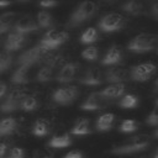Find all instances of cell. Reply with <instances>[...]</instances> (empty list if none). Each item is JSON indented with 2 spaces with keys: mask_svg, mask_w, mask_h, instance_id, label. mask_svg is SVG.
Listing matches in <instances>:
<instances>
[{
  "mask_svg": "<svg viewBox=\"0 0 158 158\" xmlns=\"http://www.w3.org/2000/svg\"><path fill=\"white\" fill-rule=\"evenodd\" d=\"M30 68L28 65H19L17 69L11 75V81L14 84H26L30 81Z\"/></svg>",
  "mask_w": 158,
  "mask_h": 158,
  "instance_id": "d6986e66",
  "label": "cell"
},
{
  "mask_svg": "<svg viewBox=\"0 0 158 158\" xmlns=\"http://www.w3.org/2000/svg\"><path fill=\"white\" fill-rule=\"evenodd\" d=\"M7 153V144L4 142H0V158H5Z\"/></svg>",
  "mask_w": 158,
  "mask_h": 158,
  "instance_id": "74e56055",
  "label": "cell"
},
{
  "mask_svg": "<svg viewBox=\"0 0 158 158\" xmlns=\"http://www.w3.org/2000/svg\"><path fill=\"white\" fill-rule=\"evenodd\" d=\"M57 5H58V2H57V1H52V0H46V1H41V2H40V6L43 7L44 10H46V9L54 7V6H57Z\"/></svg>",
  "mask_w": 158,
  "mask_h": 158,
  "instance_id": "d590c367",
  "label": "cell"
},
{
  "mask_svg": "<svg viewBox=\"0 0 158 158\" xmlns=\"http://www.w3.org/2000/svg\"><path fill=\"white\" fill-rule=\"evenodd\" d=\"M49 52L48 49H46L43 46H41L40 43L30 49H26L25 52H22L19 58H17V63L19 65H28V67H32L33 64H36L37 62H40L46 53Z\"/></svg>",
  "mask_w": 158,
  "mask_h": 158,
  "instance_id": "3957f363",
  "label": "cell"
},
{
  "mask_svg": "<svg viewBox=\"0 0 158 158\" xmlns=\"http://www.w3.org/2000/svg\"><path fill=\"white\" fill-rule=\"evenodd\" d=\"M151 12H152V15L158 20V1H156V2L152 4V6H151Z\"/></svg>",
  "mask_w": 158,
  "mask_h": 158,
  "instance_id": "f35d334b",
  "label": "cell"
},
{
  "mask_svg": "<svg viewBox=\"0 0 158 158\" xmlns=\"http://www.w3.org/2000/svg\"><path fill=\"white\" fill-rule=\"evenodd\" d=\"M72 133L75 136H84L90 133V127H89V121L86 118H80L75 122V125L72 128Z\"/></svg>",
  "mask_w": 158,
  "mask_h": 158,
  "instance_id": "83f0119b",
  "label": "cell"
},
{
  "mask_svg": "<svg viewBox=\"0 0 158 158\" xmlns=\"http://www.w3.org/2000/svg\"><path fill=\"white\" fill-rule=\"evenodd\" d=\"M126 23V19L120 14H107L102 16L98 23L99 28L102 32H116L120 31Z\"/></svg>",
  "mask_w": 158,
  "mask_h": 158,
  "instance_id": "277c9868",
  "label": "cell"
},
{
  "mask_svg": "<svg viewBox=\"0 0 158 158\" xmlns=\"http://www.w3.org/2000/svg\"><path fill=\"white\" fill-rule=\"evenodd\" d=\"M154 158H158V149H157L156 153H154Z\"/></svg>",
  "mask_w": 158,
  "mask_h": 158,
  "instance_id": "b9f144b4",
  "label": "cell"
},
{
  "mask_svg": "<svg viewBox=\"0 0 158 158\" xmlns=\"http://www.w3.org/2000/svg\"><path fill=\"white\" fill-rule=\"evenodd\" d=\"M37 26L38 28H51L53 27V17L52 15L47 11V10H41L38 14H37Z\"/></svg>",
  "mask_w": 158,
  "mask_h": 158,
  "instance_id": "603a6c76",
  "label": "cell"
},
{
  "mask_svg": "<svg viewBox=\"0 0 158 158\" xmlns=\"http://www.w3.org/2000/svg\"><path fill=\"white\" fill-rule=\"evenodd\" d=\"M79 81L84 85H89V86H96L100 85L102 83V77H101V72L98 68H89L79 79Z\"/></svg>",
  "mask_w": 158,
  "mask_h": 158,
  "instance_id": "5bb4252c",
  "label": "cell"
},
{
  "mask_svg": "<svg viewBox=\"0 0 158 158\" xmlns=\"http://www.w3.org/2000/svg\"><path fill=\"white\" fill-rule=\"evenodd\" d=\"M156 69L157 67L153 63H141L131 68L130 77L135 81L143 83L147 81L149 78H152V75L156 73Z\"/></svg>",
  "mask_w": 158,
  "mask_h": 158,
  "instance_id": "52a82bcc",
  "label": "cell"
},
{
  "mask_svg": "<svg viewBox=\"0 0 158 158\" xmlns=\"http://www.w3.org/2000/svg\"><path fill=\"white\" fill-rule=\"evenodd\" d=\"M148 143H149L148 139L144 137H133L130 142L121 144V146H117V147H114L111 149V153H114V154H131L135 152L143 151L144 148H147Z\"/></svg>",
  "mask_w": 158,
  "mask_h": 158,
  "instance_id": "8992f818",
  "label": "cell"
},
{
  "mask_svg": "<svg viewBox=\"0 0 158 158\" xmlns=\"http://www.w3.org/2000/svg\"><path fill=\"white\" fill-rule=\"evenodd\" d=\"M67 40H68V33L65 31H58L52 28L44 33V36L40 41V44L43 46L46 49L52 51L62 46Z\"/></svg>",
  "mask_w": 158,
  "mask_h": 158,
  "instance_id": "5b68a950",
  "label": "cell"
},
{
  "mask_svg": "<svg viewBox=\"0 0 158 158\" xmlns=\"http://www.w3.org/2000/svg\"><path fill=\"white\" fill-rule=\"evenodd\" d=\"M43 158H47V157H43Z\"/></svg>",
  "mask_w": 158,
  "mask_h": 158,
  "instance_id": "bcb514c9",
  "label": "cell"
},
{
  "mask_svg": "<svg viewBox=\"0 0 158 158\" xmlns=\"http://www.w3.org/2000/svg\"><path fill=\"white\" fill-rule=\"evenodd\" d=\"M126 78H127V72L123 68L114 67V68H109L105 72V80L110 84H118V83L123 84Z\"/></svg>",
  "mask_w": 158,
  "mask_h": 158,
  "instance_id": "2e32d148",
  "label": "cell"
},
{
  "mask_svg": "<svg viewBox=\"0 0 158 158\" xmlns=\"http://www.w3.org/2000/svg\"><path fill=\"white\" fill-rule=\"evenodd\" d=\"M63 158H83V154L81 152H78V151H72L69 153H67Z\"/></svg>",
  "mask_w": 158,
  "mask_h": 158,
  "instance_id": "8d00e7d4",
  "label": "cell"
},
{
  "mask_svg": "<svg viewBox=\"0 0 158 158\" xmlns=\"http://www.w3.org/2000/svg\"><path fill=\"white\" fill-rule=\"evenodd\" d=\"M104 99L98 94V93H94V94H90L84 101L83 104L80 105V109L84 110V111H95V110H100L104 105Z\"/></svg>",
  "mask_w": 158,
  "mask_h": 158,
  "instance_id": "ac0fdd59",
  "label": "cell"
},
{
  "mask_svg": "<svg viewBox=\"0 0 158 158\" xmlns=\"http://www.w3.org/2000/svg\"><path fill=\"white\" fill-rule=\"evenodd\" d=\"M15 21V12L7 11L0 15V35L7 32L10 28H12Z\"/></svg>",
  "mask_w": 158,
  "mask_h": 158,
  "instance_id": "7402d4cb",
  "label": "cell"
},
{
  "mask_svg": "<svg viewBox=\"0 0 158 158\" xmlns=\"http://www.w3.org/2000/svg\"><path fill=\"white\" fill-rule=\"evenodd\" d=\"M78 69H79L78 63H73V62L65 63L60 68L59 73L57 74V81L58 83H63V84L72 81L75 78V75L78 73Z\"/></svg>",
  "mask_w": 158,
  "mask_h": 158,
  "instance_id": "8fae6325",
  "label": "cell"
},
{
  "mask_svg": "<svg viewBox=\"0 0 158 158\" xmlns=\"http://www.w3.org/2000/svg\"><path fill=\"white\" fill-rule=\"evenodd\" d=\"M156 86L158 88V79H157V81H156Z\"/></svg>",
  "mask_w": 158,
  "mask_h": 158,
  "instance_id": "ee69618b",
  "label": "cell"
},
{
  "mask_svg": "<svg viewBox=\"0 0 158 158\" xmlns=\"http://www.w3.org/2000/svg\"><path fill=\"white\" fill-rule=\"evenodd\" d=\"M12 30H14V32H16V33L27 35V33H30V32L37 31V30H38V26H37V22L33 20L32 16L25 15V16H21V17L14 23Z\"/></svg>",
  "mask_w": 158,
  "mask_h": 158,
  "instance_id": "9c48e42d",
  "label": "cell"
},
{
  "mask_svg": "<svg viewBox=\"0 0 158 158\" xmlns=\"http://www.w3.org/2000/svg\"><path fill=\"white\" fill-rule=\"evenodd\" d=\"M99 37V33H98V30L94 28V27H89L86 28L81 35H80V42L83 44H90L93 42H95Z\"/></svg>",
  "mask_w": 158,
  "mask_h": 158,
  "instance_id": "f1b7e54d",
  "label": "cell"
},
{
  "mask_svg": "<svg viewBox=\"0 0 158 158\" xmlns=\"http://www.w3.org/2000/svg\"><path fill=\"white\" fill-rule=\"evenodd\" d=\"M157 105H158V100H157Z\"/></svg>",
  "mask_w": 158,
  "mask_h": 158,
  "instance_id": "f6af8a7d",
  "label": "cell"
},
{
  "mask_svg": "<svg viewBox=\"0 0 158 158\" xmlns=\"http://www.w3.org/2000/svg\"><path fill=\"white\" fill-rule=\"evenodd\" d=\"M9 5H11L10 1H0V7H6Z\"/></svg>",
  "mask_w": 158,
  "mask_h": 158,
  "instance_id": "60d3db41",
  "label": "cell"
},
{
  "mask_svg": "<svg viewBox=\"0 0 158 158\" xmlns=\"http://www.w3.org/2000/svg\"><path fill=\"white\" fill-rule=\"evenodd\" d=\"M123 93H125V84L118 83V84H109L106 88H104L98 94L104 100H107V99H117L122 96Z\"/></svg>",
  "mask_w": 158,
  "mask_h": 158,
  "instance_id": "9a60e30c",
  "label": "cell"
},
{
  "mask_svg": "<svg viewBox=\"0 0 158 158\" xmlns=\"http://www.w3.org/2000/svg\"><path fill=\"white\" fill-rule=\"evenodd\" d=\"M23 156H25V153H23V149L22 148L14 147V148H11L7 158H23Z\"/></svg>",
  "mask_w": 158,
  "mask_h": 158,
  "instance_id": "836d02e7",
  "label": "cell"
},
{
  "mask_svg": "<svg viewBox=\"0 0 158 158\" xmlns=\"http://www.w3.org/2000/svg\"><path fill=\"white\" fill-rule=\"evenodd\" d=\"M138 127V122L135 120H123L120 125V131L123 133H130L136 131Z\"/></svg>",
  "mask_w": 158,
  "mask_h": 158,
  "instance_id": "1f68e13d",
  "label": "cell"
},
{
  "mask_svg": "<svg viewBox=\"0 0 158 158\" xmlns=\"http://www.w3.org/2000/svg\"><path fill=\"white\" fill-rule=\"evenodd\" d=\"M60 59L59 56H56V57H51V59H48L44 65L41 67V69L37 72V75H36V80L40 81V83H47L52 79L53 77V68L57 65L58 60Z\"/></svg>",
  "mask_w": 158,
  "mask_h": 158,
  "instance_id": "30bf717a",
  "label": "cell"
},
{
  "mask_svg": "<svg viewBox=\"0 0 158 158\" xmlns=\"http://www.w3.org/2000/svg\"><path fill=\"white\" fill-rule=\"evenodd\" d=\"M157 51H158V49H157Z\"/></svg>",
  "mask_w": 158,
  "mask_h": 158,
  "instance_id": "7dc6e473",
  "label": "cell"
},
{
  "mask_svg": "<svg viewBox=\"0 0 158 158\" xmlns=\"http://www.w3.org/2000/svg\"><path fill=\"white\" fill-rule=\"evenodd\" d=\"M16 128V120L14 117H4L0 120V136L10 135Z\"/></svg>",
  "mask_w": 158,
  "mask_h": 158,
  "instance_id": "d4e9b609",
  "label": "cell"
},
{
  "mask_svg": "<svg viewBox=\"0 0 158 158\" xmlns=\"http://www.w3.org/2000/svg\"><path fill=\"white\" fill-rule=\"evenodd\" d=\"M49 132V125L47 121L42 120V118H38L35 123H33V127H32V133L37 137H43V136H47Z\"/></svg>",
  "mask_w": 158,
  "mask_h": 158,
  "instance_id": "4316f807",
  "label": "cell"
},
{
  "mask_svg": "<svg viewBox=\"0 0 158 158\" xmlns=\"http://www.w3.org/2000/svg\"><path fill=\"white\" fill-rule=\"evenodd\" d=\"M114 121H115V115L114 114H102L101 116L98 117L96 120V130L100 131V132H104V131H109L112 125H114Z\"/></svg>",
  "mask_w": 158,
  "mask_h": 158,
  "instance_id": "ffe728a7",
  "label": "cell"
},
{
  "mask_svg": "<svg viewBox=\"0 0 158 158\" xmlns=\"http://www.w3.org/2000/svg\"><path fill=\"white\" fill-rule=\"evenodd\" d=\"M146 122H147V125H149V126H154V127L158 126V112H157V111L151 112V114L147 116Z\"/></svg>",
  "mask_w": 158,
  "mask_h": 158,
  "instance_id": "e575fe53",
  "label": "cell"
},
{
  "mask_svg": "<svg viewBox=\"0 0 158 158\" xmlns=\"http://www.w3.org/2000/svg\"><path fill=\"white\" fill-rule=\"evenodd\" d=\"M6 90H7V85L4 81H0V99L4 98V95L6 94Z\"/></svg>",
  "mask_w": 158,
  "mask_h": 158,
  "instance_id": "ab89813d",
  "label": "cell"
},
{
  "mask_svg": "<svg viewBox=\"0 0 158 158\" xmlns=\"http://www.w3.org/2000/svg\"><path fill=\"white\" fill-rule=\"evenodd\" d=\"M12 54L4 51V52H0V74L6 72L11 64H12Z\"/></svg>",
  "mask_w": 158,
  "mask_h": 158,
  "instance_id": "4dcf8cb0",
  "label": "cell"
},
{
  "mask_svg": "<svg viewBox=\"0 0 158 158\" xmlns=\"http://www.w3.org/2000/svg\"><path fill=\"white\" fill-rule=\"evenodd\" d=\"M38 107V101L33 95H25L21 98L20 101V109L26 111V112H31L35 111Z\"/></svg>",
  "mask_w": 158,
  "mask_h": 158,
  "instance_id": "cb8c5ba5",
  "label": "cell"
},
{
  "mask_svg": "<svg viewBox=\"0 0 158 158\" xmlns=\"http://www.w3.org/2000/svg\"><path fill=\"white\" fill-rule=\"evenodd\" d=\"M78 94L79 91L77 86H73V85L63 86V88H58L57 90H54V93L52 94V100L59 105H68L77 99Z\"/></svg>",
  "mask_w": 158,
  "mask_h": 158,
  "instance_id": "ba28073f",
  "label": "cell"
},
{
  "mask_svg": "<svg viewBox=\"0 0 158 158\" xmlns=\"http://www.w3.org/2000/svg\"><path fill=\"white\" fill-rule=\"evenodd\" d=\"M21 95L19 91H12L10 93L6 99L1 102L0 105V111L2 112H14L20 109V101H21Z\"/></svg>",
  "mask_w": 158,
  "mask_h": 158,
  "instance_id": "4fadbf2b",
  "label": "cell"
},
{
  "mask_svg": "<svg viewBox=\"0 0 158 158\" xmlns=\"http://www.w3.org/2000/svg\"><path fill=\"white\" fill-rule=\"evenodd\" d=\"M154 136H156V137H157V138H158V128H157V131H156V132H154Z\"/></svg>",
  "mask_w": 158,
  "mask_h": 158,
  "instance_id": "7bdbcfd3",
  "label": "cell"
},
{
  "mask_svg": "<svg viewBox=\"0 0 158 158\" xmlns=\"http://www.w3.org/2000/svg\"><path fill=\"white\" fill-rule=\"evenodd\" d=\"M70 144H72V139L67 133L53 136L48 142V146L52 148H65V147H69Z\"/></svg>",
  "mask_w": 158,
  "mask_h": 158,
  "instance_id": "44dd1931",
  "label": "cell"
},
{
  "mask_svg": "<svg viewBox=\"0 0 158 158\" xmlns=\"http://www.w3.org/2000/svg\"><path fill=\"white\" fill-rule=\"evenodd\" d=\"M121 9L133 16H137V15H141L143 12V5L138 1H135V0H131V1H127L125 4L121 5Z\"/></svg>",
  "mask_w": 158,
  "mask_h": 158,
  "instance_id": "484cf974",
  "label": "cell"
},
{
  "mask_svg": "<svg viewBox=\"0 0 158 158\" xmlns=\"http://www.w3.org/2000/svg\"><path fill=\"white\" fill-rule=\"evenodd\" d=\"M81 57L89 62H94L98 58V48L94 46H88L85 49H83Z\"/></svg>",
  "mask_w": 158,
  "mask_h": 158,
  "instance_id": "d6a6232c",
  "label": "cell"
},
{
  "mask_svg": "<svg viewBox=\"0 0 158 158\" xmlns=\"http://www.w3.org/2000/svg\"><path fill=\"white\" fill-rule=\"evenodd\" d=\"M26 35H21V33H16V32H11L9 33L6 41H5V51L11 53L14 51H19L20 48H22L26 44Z\"/></svg>",
  "mask_w": 158,
  "mask_h": 158,
  "instance_id": "7c38bea8",
  "label": "cell"
},
{
  "mask_svg": "<svg viewBox=\"0 0 158 158\" xmlns=\"http://www.w3.org/2000/svg\"><path fill=\"white\" fill-rule=\"evenodd\" d=\"M121 59H122V51L118 46L114 44L105 53L104 58L101 59V64H104V65H115V64L120 63Z\"/></svg>",
  "mask_w": 158,
  "mask_h": 158,
  "instance_id": "e0dca14e",
  "label": "cell"
},
{
  "mask_svg": "<svg viewBox=\"0 0 158 158\" xmlns=\"http://www.w3.org/2000/svg\"><path fill=\"white\" fill-rule=\"evenodd\" d=\"M138 105V99L133 94H126L120 100V106L123 109H133Z\"/></svg>",
  "mask_w": 158,
  "mask_h": 158,
  "instance_id": "f546056e",
  "label": "cell"
},
{
  "mask_svg": "<svg viewBox=\"0 0 158 158\" xmlns=\"http://www.w3.org/2000/svg\"><path fill=\"white\" fill-rule=\"evenodd\" d=\"M95 12H96V4L93 1H84L80 5H78L75 10L72 12L68 20V26L69 27L79 26L83 22L91 19L95 15Z\"/></svg>",
  "mask_w": 158,
  "mask_h": 158,
  "instance_id": "6da1fadb",
  "label": "cell"
},
{
  "mask_svg": "<svg viewBox=\"0 0 158 158\" xmlns=\"http://www.w3.org/2000/svg\"><path fill=\"white\" fill-rule=\"evenodd\" d=\"M157 43V37L151 33H141L135 36L127 44L128 51L133 53H147L151 52Z\"/></svg>",
  "mask_w": 158,
  "mask_h": 158,
  "instance_id": "7a4b0ae2",
  "label": "cell"
}]
</instances>
